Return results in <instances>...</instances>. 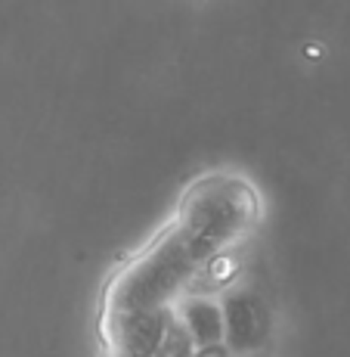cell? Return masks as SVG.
Wrapping results in <instances>:
<instances>
[{
	"label": "cell",
	"mask_w": 350,
	"mask_h": 357,
	"mask_svg": "<svg viewBox=\"0 0 350 357\" xmlns=\"http://www.w3.org/2000/svg\"><path fill=\"white\" fill-rule=\"evenodd\" d=\"M170 320H174V307H164V311H115L112 333L118 357H155Z\"/></svg>",
	"instance_id": "obj_4"
},
{
	"label": "cell",
	"mask_w": 350,
	"mask_h": 357,
	"mask_svg": "<svg viewBox=\"0 0 350 357\" xmlns=\"http://www.w3.org/2000/svg\"><path fill=\"white\" fill-rule=\"evenodd\" d=\"M196 258L186 252L183 239L170 233L149 255H143L121 277L115 289V311H164L196 273Z\"/></svg>",
	"instance_id": "obj_2"
},
{
	"label": "cell",
	"mask_w": 350,
	"mask_h": 357,
	"mask_svg": "<svg viewBox=\"0 0 350 357\" xmlns=\"http://www.w3.org/2000/svg\"><path fill=\"white\" fill-rule=\"evenodd\" d=\"M177 320L183 324V329L189 333L192 345L205 348V345H217L223 342V311L217 301L211 298H183L174 307Z\"/></svg>",
	"instance_id": "obj_5"
},
{
	"label": "cell",
	"mask_w": 350,
	"mask_h": 357,
	"mask_svg": "<svg viewBox=\"0 0 350 357\" xmlns=\"http://www.w3.org/2000/svg\"><path fill=\"white\" fill-rule=\"evenodd\" d=\"M245 357H264V354H245Z\"/></svg>",
	"instance_id": "obj_7"
},
{
	"label": "cell",
	"mask_w": 350,
	"mask_h": 357,
	"mask_svg": "<svg viewBox=\"0 0 350 357\" xmlns=\"http://www.w3.org/2000/svg\"><path fill=\"white\" fill-rule=\"evenodd\" d=\"M251 208H255V196L245 187L232 181L208 183L189 199L177 236L183 239L196 264H202L205 258H211L248 227Z\"/></svg>",
	"instance_id": "obj_1"
},
{
	"label": "cell",
	"mask_w": 350,
	"mask_h": 357,
	"mask_svg": "<svg viewBox=\"0 0 350 357\" xmlns=\"http://www.w3.org/2000/svg\"><path fill=\"white\" fill-rule=\"evenodd\" d=\"M192 357H232L230 348L223 345V342H217V345H205V348H196V354Z\"/></svg>",
	"instance_id": "obj_6"
},
{
	"label": "cell",
	"mask_w": 350,
	"mask_h": 357,
	"mask_svg": "<svg viewBox=\"0 0 350 357\" xmlns=\"http://www.w3.org/2000/svg\"><path fill=\"white\" fill-rule=\"evenodd\" d=\"M223 311V345L232 357L260 354L273 335V311L257 292L236 289L221 301Z\"/></svg>",
	"instance_id": "obj_3"
}]
</instances>
